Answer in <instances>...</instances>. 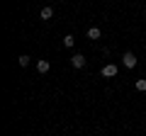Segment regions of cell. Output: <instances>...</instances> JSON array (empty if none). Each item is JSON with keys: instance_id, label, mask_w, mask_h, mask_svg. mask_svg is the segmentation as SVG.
Returning <instances> with one entry per match:
<instances>
[{"instance_id": "cell-1", "label": "cell", "mask_w": 146, "mask_h": 136, "mask_svg": "<svg viewBox=\"0 0 146 136\" xmlns=\"http://www.w3.org/2000/svg\"><path fill=\"white\" fill-rule=\"evenodd\" d=\"M117 71H119V68H117L115 63H107V66H102V71H100V73H102L105 78H115V75H117Z\"/></svg>"}, {"instance_id": "cell-2", "label": "cell", "mask_w": 146, "mask_h": 136, "mask_svg": "<svg viewBox=\"0 0 146 136\" xmlns=\"http://www.w3.org/2000/svg\"><path fill=\"white\" fill-rule=\"evenodd\" d=\"M122 63H124V68H134L136 66V56L131 51H127L124 56H122Z\"/></svg>"}, {"instance_id": "cell-3", "label": "cell", "mask_w": 146, "mask_h": 136, "mask_svg": "<svg viewBox=\"0 0 146 136\" xmlns=\"http://www.w3.org/2000/svg\"><path fill=\"white\" fill-rule=\"evenodd\" d=\"M71 63H73V68H83L85 66V56H83V53H73Z\"/></svg>"}, {"instance_id": "cell-4", "label": "cell", "mask_w": 146, "mask_h": 136, "mask_svg": "<svg viewBox=\"0 0 146 136\" xmlns=\"http://www.w3.org/2000/svg\"><path fill=\"white\" fill-rule=\"evenodd\" d=\"M49 68H51V63L46 61V58H42V61H36V71H39V73H49Z\"/></svg>"}, {"instance_id": "cell-5", "label": "cell", "mask_w": 146, "mask_h": 136, "mask_svg": "<svg viewBox=\"0 0 146 136\" xmlns=\"http://www.w3.org/2000/svg\"><path fill=\"white\" fill-rule=\"evenodd\" d=\"M100 37H102L100 27H90V29H88V39H100Z\"/></svg>"}, {"instance_id": "cell-6", "label": "cell", "mask_w": 146, "mask_h": 136, "mask_svg": "<svg viewBox=\"0 0 146 136\" xmlns=\"http://www.w3.org/2000/svg\"><path fill=\"white\" fill-rule=\"evenodd\" d=\"M54 17V7H44L42 10V20H51Z\"/></svg>"}, {"instance_id": "cell-7", "label": "cell", "mask_w": 146, "mask_h": 136, "mask_svg": "<svg viewBox=\"0 0 146 136\" xmlns=\"http://www.w3.org/2000/svg\"><path fill=\"white\" fill-rule=\"evenodd\" d=\"M73 42H76V39H73V34H66L61 44H63V46H66V49H71V46H73Z\"/></svg>"}, {"instance_id": "cell-8", "label": "cell", "mask_w": 146, "mask_h": 136, "mask_svg": "<svg viewBox=\"0 0 146 136\" xmlns=\"http://www.w3.org/2000/svg\"><path fill=\"white\" fill-rule=\"evenodd\" d=\"M17 61H20V66H29V63H32V56H27V53H22V56L17 58Z\"/></svg>"}, {"instance_id": "cell-9", "label": "cell", "mask_w": 146, "mask_h": 136, "mask_svg": "<svg viewBox=\"0 0 146 136\" xmlns=\"http://www.w3.org/2000/svg\"><path fill=\"white\" fill-rule=\"evenodd\" d=\"M136 90H139V92H146V78H139V80H136Z\"/></svg>"}]
</instances>
